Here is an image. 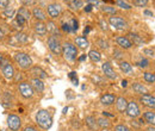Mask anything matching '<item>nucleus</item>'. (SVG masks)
Masks as SVG:
<instances>
[{
    "instance_id": "c85d7f7f",
    "label": "nucleus",
    "mask_w": 155,
    "mask_h": 131,
    "mask_svg": "<svg viewBox=\"0 0 155 131\" xmlns=\"http://www.w3.org/2000/svg\"><path fill=\"white\" fill-rule=\"evenodd\" d=\"M19 16H21L23 18L25 19L26 21H29L30 20V18L32 17V15H31V11L26 7V6H23V7H20L19 10H18V12H17Z\"/></svg>"
},
{
    "instance_id": "b1692460",
    "label": "nucleus",
    "mask_w": 155,
    "mask_h": 131,
    "mask_svg": "<svg viewBox=\"0 0 155 131\" xmlns=\"http://www.w3.org/2000/svg\"><path fill=\"white\" fill-rule=\"evenodd\" d=\"M143 120H144V123L149 124V126H155V112L146 111L143 113Z\"/></svg>"
},
{
    "instance_id": "f8f14e48",
    "label": "nucleus",
    "mask_w": 155,
    "mask_h": 131,
    "mask_svg": "<svg viewBox=\"0 0 155 131\" xmlns=\"http://www.w3.org/2000/svg\"><path fill=\"white\" fill-rule=\"evenodd\" d=\"M101 69H103L104 75H105L107 79H110V80H116L117 79V73L115 72V69H114V67H112V64H111L110 62L103 63Z\"/></svg>"
},
{
    "instance_id": "473e14b6",
    "label": "nucleus",
    "mask_w": 155,
    "mask_h": 131,
    "mask_svg": "<svg viewBox=\"0 0 155 131\" xmlns=\"http://www.w3.org/2000/svg\"><path fill=\"white\" fill-rule=\"evenodd\" d=\"M115 4H116L117 7H120L122 10H131V5L125 1V0H115Z\"/></svg>"
},
{
    "instance_id": "bf43d9fd",
    "label": "nucleus",
    "mask_w": 155,
    "mask_h": 131,
    "mask_svg": "<svg viewBox=\"0 0 155 131\" xmlns=\"http://www.w3.org/2000/svg\"><path fill=\"white\" fill-rule=\"evenodd\" d=\"M2 60H4V55L0 53V64H1V62H2Z\"/></svg>"
},
{
    "instance_id": "f3484780",
    "label": "nucleus",
    "mask_w": 155,
    "mask_h": 131,
    "mask_svg": "<svg viewBox=\"0 0 155 131\" xmlns=\"http://www.w3.org/2000/svg\"><path fill=\"white\" fill-rule=\"evenodd\" d=\"M29 72H30V74L32 75V77H36V79H41V80H43V79H45L48 74L41 68V67H37V66H32L30 69H29Z\"/></svg>"
},
{
    "instance_id": "a211bd4d",
    "label": "nucleus",
    "mask_w": 155,
    "mask_h": 131,
    "mask_svg": "<svg viewBox=\"0 0 155 131\" xmlns=\"http://www.w3.org/2000/svg\"><path fill=\"white\" fill-rule=\"evenodd\" d=\"M31 15H32V17L36 19L37 21H44V20H47V13L41 8V7H34L32 8V11H31Z\"/></svg>"
},
{
    "instance_id": "7c9ffc66",
    "label": "nucleus",
    "mask_w": 155,
    "mask_h": 131,
    "mask_svg": "<svg viewBox=\"0 0 155 131\" xmlns=\"http://www.w3.org/2000/svg\"><path fill=\"white\" fill-rule=\"evenodd\" d=\"M100 10L104 12V13H106V15H110V16H116L117 13V8L116 7H114V6H111V5H103L101 7H100Z\"/></svg>"
},
{
    "instance_id": "20e7f679",
    "label": "nucleus",
    "mask_w": 155,
    "mask_h": 131,
    "mask_svg": "<svg viewBox=\"0 0 155 131\" xmlns=\"http://www.w3.org/2000/svg\"><path fill=\"white\" fill-rule=\"evenodd\" d=\"M0 68H1V74L4 75L5 79L11 80V79L15 77L16 72H15V68H13V66L11 64V62H10L8 58H5V57H4V60H2V62H1V64H0Z\"/></svg>"
},
{
    "instance_id": "cd10ccee",
    "label": "nucleus",
    "mask_w": 155,
    "mask_h": 131,
    "mask_svg": "<svg viewBox=\"0 0 155 131\" xmlns=\"http://www.w3.org/2000/svg\"><path fill=\"white\" fill-rule=\"evenodd\" d=\"M87 56H88V58H90L92 62H99V61L101 60V54H100V51L97 50V49H91V50L88 51Z\"/></svg>"
},
{
    "instance_id": "6ab92c4d",
    "label": "nucleus",
    "mask_w": 155,
    "mask_h": 131,
    "mask_svg": "<svg viewBox=\"0 0 155 131\" xmlns=\"http://www.w3.org/2000/svg\"><path fill=\"white\" fill-rule=\"evenodd\" d=\"M74 44L75 47L81 49V50H85L90 47V42L86 37H82V36H78V37L74 38Z\"/></svg>"
},
{
    "instance_id": "4d7b16f0",
    "label": "nucleus",
    "mask_w": 155,
    "mask_h": 131,
    "mask_svg": "<svg viewBox=\"0 0 155 131\" xmlns=\"http://www.w3.org/2000/svg\"><path fill=\"white\" fill-rule=\"evenodd\" d=\"M90 30H91V28H90V26H87V28H85V30H84V35H87V34L90 32Z\"/></svg>"
},
{
    "instance_id": "39448f33",
    "label": "nucleus",
    "mask_w": 155,
    "mask_h": 131,
    "mask_svg": "<svg viewBox=\"0 0 155 131\" xmlns=\"http://www.w3.org/2000/svg\"><path fill=\"white\" fill-rule=\"evenodd\" d=\"M109 24L114 29L122 30V31L123 30H128V28H129L128 21L123 17H120V16H111V17H109Z\"/></svg>"
},
{
    "instance_id": "412c9836",
    "label": "nucleus",
    "mask_w": 155,
    "mask_h": 131,
    "mask_svg": "<svg viewBox=\"0 0 155 131\" xmlns=\"http://www.w3.org/2000/svg\"><path fill=\"white\" fill-rule=\"evenodd\" d=\"M45 25H47V31L50 32L53 36H56L58 37V32H60V29H58V26L56 25V23L54 20H48L45 23Z\"/></svg>"
},
{
    "instance_id": "052dcab7",
    "label": "nucleus",
    "mask_w": 155,
    "mask_h": 131,
    "mask_svg": "<svg viewBox=\"0 0 155 131\" xmlns=\"http://www.w3.org/2000/svg\"><path fill=\"white\" fill-rule=\"evenodd\" d=\"M63 1H64V2H67V4H69V2H72L73 0H63Z\"/></svg>"
},
{
    "instance_id": "a878e982",
    "label": "nucleus",
    "mask_w": 155,
    "mask_h": 131,
    "mask_svg": "<svg viewBox=\"0 0 155 131\" xmlns=\"http://www.w3.org/2000/svg\"><path fill=\"white\" fill-rule=\"evenodd\" d=\"M15 39L17 41V43H18V45L19 44H28L29 42H30V37H29V35L28 34H25V32H17V35L15 36Z\"/></svg>"
},
{
    "instance_id": "ea45409f",
    "label": "nucleus",
    "mask_w": 155,
    "mask_h": 131,
    "mask_svg": "<svg viewBox=\"0 0 155 131\" xmlns=\"http://www.w3.org/2000/svg\"><path fill=\"white\" fill-rule=\"evenodd\" d=\"M68 76H69V79L72 80L73 85H75V86H78V85H79V80H78V76H77V73H75V72H71Z\"/></svg>"
},
{
    "instance_id": "680f3d73",
    "label": "nucleus",
    "mask_w": 155,
    "mask_h": 131,
    "mask_svg": "<svg viewBox=\"0 0 155 131\" xmlns=\"http://www.w3.org/2000/svg\"><path fill=\"white\" fill-rule=\"evenodd\" d=\"M125 1H130V0H125Z\"/></svg>"
},
{
    "instance_id": "5701e85b",
    "label": "nucleus",
    "mask_w": 155,
    "mask_h": 131,
    "mask_svg": "<svg viewBox=\"0 0 155 131\" xmlns=\"http://www.w3.org/2000/svg\"><path fill=\"white\" fill-rule=\"evenodd\" d=\"M119 68H120V70H122L124 74L131 75L134 73V68H133V66H131L128 61H120V62H119Z\"/></svg>"
},
{
    "instance_id": "8fccbe9b",
    "label": "nucleus",
    "mask_w": 155,
    "mask_h": 131,
    "mask_svg": "<svg viewBox=\"0 0 155 131\" xmlns=\"http://www.w3.org/2000/svg\"><path fill=\"white\" fill-rule=\"evenodd\" d=\"M92 8H93V5H91V4H87V5L84 7L85 12H91V11H92Z\"/></svg>"
},
{
    "instance_id": "49530a36",
    "label": "nucleus",
    "mask_w": 155,
    "mask_h": 131,
    "mask_svg": "<svg viewBox=\"0 0 155 131\" xmlns=\"http://www.w3.org/2000/svg\"><path fill=\"white\" fill-rule=\"evenodd\" d=\"M99 24H100V28H101L103 30H105V31H106V30L109 29V26H107V23H106L105 20H103V19H101V20L99 21Z\"/></svg>"
},
{
    "instance_id": "0eeeda50",
    "label": "nucleus",
    "mask_w": 155,
    "mask_h": 131,
    "mask_svg": "<svg viewBox=\"0 0 155 131\" xmlns=\"http://www.w3.org/2000/svg\"><path fill=\"white\" fill-rule=\"evenodd\" d=\"M18 92H19V94L24 99H30L35 94V91H34V88H32V86H31V84L29 81H21V82H19Z\"/></svg>"
},
{
    "instance_id": "7ed1b4c3",
    "label": "nucleus",
    "mask_w": 155,
    "mask_h": 131,
    "mask_svg": "<svg viewBox=\"0 0 155 131\" xmlns=\"http://www.w3.org/2000/svg\"><path fill=\"white\" fill-rule=\"evenodd\" d=\"M62 55L67 61L74 62L78 57V48L75 47V44L72 42L62 43Z\"/></svg>"
},
{
    "instance_id": "2eb2a0df",
    "label": "nucleus",
    "mask_w": 155,
    "mask_h": 131,
    "mask_svg": "<svg viewBox=\"0 0 155 131\" xmlns=\"http://www.w3.org/2000/svg\"><path fill=\"white\" fill-rule=\"evenodd\" d=\"M116 43L120 49H124V50H128V49H130L133 47L131 41L127 37V36H118L116 38Z\"/></svg>"
},
{
    "instance_id": "f03ea898",
    "label": "nucleus",
    "mask_w": 155,
    "mask_h": 131,
    "mask_svg": "<svg viewBox=\"0 0 155 131\" xmlns=\"http://www.w3.org/2000/svg\"><path fill=\"white\" fill-rule=\"evenodd\" d=\"M13 60L18 64V67L21 68L23 70H29L32 67V64H34L31 56L29 54H26V53H23V51L16 53L13 55Z\"/></svg>"
},
{
    "instance_id": "dca6fc26",
    "label": "nucleus",
    "mask_w": 155,
    "mask_h": 131,
    "mask_svg": "<svg viewBox=\"0 0 155 131\" xmlns=\"http://www.w3.org/2000/svg\"><path fill=\"white\" fill-rule=\"evenodd\" d=\"M116 109L119 113H124L128 107V99L125 97H117L116 99Z\"/></svg>"
},
{
    "instance_id": "37998d69",
    "label": "nucleus",
    "mask_w": 155,
    "mask_h": 131,
    "mask_svg": "<svg viewBox=\"0 0 155 131\" xmlns=\"http://www.w3.org/2000/svg\"><path fill=\"white\" fill-rule=\"evenodd\" d=\"M114 57H115L116 60H120V58L123 57V51H122V50H118V49H115V50H114Z\"/></svg>"
},
{
    "instance_id": "58836bf2",
    "label": "nucleus",
    "mask_w": 155,
    "mask_h": 131,
    "mask_svg": "<svg viewBox=\"0 0 155 131\" xmlns=\"http://www.w3.org/2000/svg\"><path fill=\"white\" fill-rule=\"evenodd\" d=\"M133 1H134V5L137 7H146L149 0H133Z\"/></svg>"
},
{
    "instance_id": "423d86ee",
    "label": "nucleus",
    "mask_w": 155,
    "mask_h": 131,
    "mask_svg": "<svg viewBox=\"0 0 155 131\" xmlns=\"http://www.w3.org/2000/svg\"><path fill=\"white\" fill-rule=\"evenodd\" d=\"M47 44H48L49 50L54 55H62V43L60 42V39L56 36H53V35L49 36Z\"/></svg>"
},
{
    "instance_id": "ddd939ff",
    "label": "nucleus",
    "mask_w": 155,
    "mask_h": 131,
    "mask_svg": "<svg viewBox=\"0 0 155 131\" xmlns=\"http://www.w3.org/2000/svg\"><path fill=\"white\" fill-rule=\"evenodd\" d=\"M117 97L116 94L114 93H104L100 95V104L101 105H104V106H111V105H114L115 104V101H116Z\"/></svg>"
},
{
    "instance_id": "e433bc0d",
    "label": "nucleus",
    "mask_w": 155,
    "mask_h": 131,
    "mask_svg": "<svg viewBox=\"0 0 155 131\" xmlns=\"http://www.w3.org/2000/svg\"><path fill=\"white\" fill-rule=\"evenodd\" d=\"M137 66L140 67V68H147V67H149V60L148 58H146V57H142L138 62H137Z\"/></svg>"
},
{
    "instance_id": "c9c22d12",
    "label": "nucleus",
    "mask_w": 155,
    "mask_h": 131,
    "mask_svg": "<svg viewBox=\"0 0 155 131\" xmlns=\"http://www.w3.org/2000/svg\"><path fill=\"white\" fill-rule=\"evenodd\" d=\"M2 16L5 17V18H13L15 16H16V10L15 8H5L4 10V12H2Z\"/></svg>"
},
{
    "instance_id": "3c124183",
    "label": "nucleus",
    "mask_w": 155,
    "mask_h": 131,
    "mask_svg": "<svg viewBox=\"0 0 155 131\" xmlns=\"http://www.w3.org/2000/svg\"><path fill=\"white\" fill-rule=\"evenodd\" d=\"M143 13H144V16H148V17H153V12H150L149 10H144V11H143Z\"/></svg>"
},
{
    "instance_id": "393cba45",
    "label": "nucleus",
    "mask_w": 155,
    "mask_h": 131,
    "mask_svg": "<svg viewBox=\"0 0 155 131\" xmlns=\"http://www.w3.org/2000/svg\"><path fill=\"white\" fill-rule=\"evenodd\" d=\"M85 122H86V125L91 129L92 131H97L99 128H98V124H97V118L93 117V116H87L85 118Z\"/></svg>"
},
{
    "instance_id": "f257e3e1",
    "label": "nucleus",
    "mask_w": 155,
    "mask_h": 131,
    "mask_svg": "<svg viewBox=\"0 0 155 131\" xmlns=\"http://www.w3.org/2000/svg\"><path fill=\"white\" fill-rule=\"evenodd\" d=\"M53 114L48 110H39L36 113V124L42 130H49L53 125Z\"/></svg>"
},
{
    "instance_id": "aec40b11",
    "label": "nucleus",
    "mask_w": 155,
    "mask_h": 131,
    "mask_svg": "<svg viewBox=\"0 0 155 131\" xmlns=\"http://www.w3.org/2000/svg\"><path fill=\"white\" fill-rule=\"evenodd\" d=\"M30 84L34 88V91L36 93H42L44 91V82L41 80V79H36V77H32L30 80Z\"/></svg>"
},
{
    "instance_id": "5fc2aeb1",
    "label": "nucleus",
    "mask_w": 155,
    "mask_h": 131,
    "mask_svg": "<svg viewBox=\"0 0 155 131\" xmlns=\"http://www.w3.org/2000/svg\"><path fill=\"white\" fill-rule=\"evenodd\" d=\"M122 87H128V80H122Z\"/></svg>"
},
{
    "instance_id": "9b49d317",
    "label": "nucleus",
    "mask_w": 155,
    "mask_h": 131,
    "mask_svg": "<svg viewBox=\"0 0 155 131\" xmlns=\"http://www.w3.org/2000/svg\"><path fill=\"white\" fill-rule=\"evenodd\" d=\"M140 103H141L143 106L148 107V109L155 110V95H153V94L147 93V94L141 95V97H140Z\"/></svg>"
},
{
    "instance_id": "4c0bfd02",
    "label": "nucleus",
    "mask_w": 155,
    "mask_h": 131,
    "mask_svg": "<svg viewBox=\"0 0 155 131\" xmlns=\"http://www.w3.org/2000/svg\"><path fill=\"white\" fill-rule=\"evenodd\" d=\"M15 20H16V21H17V23L19 24V25L21 26V28H24V26L26 25V23H28V21H26V20H25L24 18H23L21 16H19L18 13H17V15L15 16Z\"/></svg>"
},
{
    "instance_id": "72a5a7b5",
    "label": "nucleus",
    "mask_w": 155,
    "mask_h": 131,
    "mask_svg": "<svg viewBox=\"0 0 155 131\" xmlns=\"http://www.w3.org/2000/svg\"><path fill=\"white\" fill-rule=\"evenodd\" d=\"M97 45L99 49H101V50H107L109 49V42H107V39H105V38L100 37L97 39Z\"/></svg>"
},
{
    "instance_id": "9d476101",
    "label": "nucleus",
    "mask_w": 155,
    "mask_h": 131,
    "mask_svg": "<svg viewBox=\"0 0 155 131\" xmlns=\"http://www.w3.org/2000/svg\"><path fill=\"white\" fill-rule=\"evenodd\" d=\"M125 112H127V114L130 118L135 119L137 117H140L141 110H140V107H138V105H137V103H136L135 100H131V101H128V107H127Z\"/></svg>"
},
{
    "instance_id": "de8ad7c7",
    "label": "nucleus",
    "mask_w": 155,
    "mask_h": 131,
    "mask_svg": "<svg viewBox=\"0 0 155 131\" xmlns=\"http://www.w3.org/2000/svg\"><path fill=\"white\" fill-rule=\"evenodd\" d=\"M12 26H13V29H15V30H17V31H20V30L23 29V28L20 26L19 24H18V23H17L15 19H13V21H12Z\"/></svg>"
},
{
    "instance_id": "c03bdc74",
    "label": "nucleus",
    "mask_w": 155,
    "mask_h": 131,
    "mask_svg": "<svg viewBox=\"0 0 155 131\" xmlns=\"http://www.w3.org/2000/svg\"><path fill=\"white\" fill-rule=\"evenodd\" d=\"M143 54H144V55H147V56H149V57H153L155 55L154 50H153V49H148V48L143 49Z\"/></svg>"
},
{
    "instance_id": "79ce46f5",
    "label": "nucleus",
    "mask_w": 155,
    "mask_h": 131,
    "mask_svg": "<svg viewBox=\"0 0 155 131\" xmlns=\"http://www.w3.org/2000/svg\"><path fill=\"white\" fill-rule=\"evenodd\" d=\"M10 5V0H0V10L7 8Z\"/></svg>"
},
{
    "instance_id": "bb28decb",
    "label": "nucleus",
    "mask_w": 155,
    "mask_h": 131,
    "mask_svg": "<svg viewBox=\"0 0 155 131\" xmlns=\"http://www.w3.org/2000/svg\"><path fill=\"white\" fill-rule=\"evenodd\" d=\"M131 90H133L135 93L141 94V95L148 93L147 87H146V86H143V85H142V84H140V82H134V84L131 85Z\"/></svg>"
},
{
    "instance_id": "2f4dec72",
    "label": "nucleus",
    "mask_w": 155,
    "mask_h": 131,
    "mask_svg": "<svg viewBox=\"0 0 155 131\" xmlns=\"http://www.w3.org/2000/svg\"><path fill=\"white\" fill-rule=\"evenodd\" d=\"M68 6H69V8L73 10V11H79L80 8L84 7V2H82V0H73L72 2L68 4Z\"/></svg>"
},
{
    "instance_id": "a18cd8bd",
    "label": "nucleus",
    "mask_w": 155,
    "mask_h": 131,
    "mask_svg": "<svg viewBox=\"0 0 155 131\" xmlns=\"http://www.w3.org/2000/svg\"><path fill=\"white\" fill-rule=\"evenodd\" d=\"M19 1L23 4V6H31L35 4V0H19Z\"/></svg>"
},
{
    "instance_id": "4468645a",
    "label": "nucleus",
    "mask_w": 155,
    "mask_h": 131,
    "mask_svg": "<svg viewBox=\"0 0 155 131\" xmlns=\"http://www.w3.org/2000/svg\"><path fill=\"white\" fill-rule=\"evenodd\" d=\"M34 31H35V34H36L37 36L44 37V36L48 34L45 23H44V21H37V20H36V23L34 24Z\"/></svg>"
},
{
    "instance_id": "13d9d810",
    "label": "nucleus",
    "mask_w": 155,
    "mask_h": 131,
    "mask_svg": "<svg viewBox=\"0 0 155 131\" xmlns=\"http://www.w3.org/2000/svg\"><path fill=\"white\" fill-rule=\"evenodd\" d=\"M147 131H155V126H148Z\"/></svg>"
},
{
    "instance_id": "6e6552de",
    "label": "nucleus",
    "mask_w": 155,
    "mask_h": 131,
    "mask_svg": "<svg viewBox=\"0 0 155 131\" xmlns=\"http://www.w3.org/2000/svg\"><path fill=\"white\" fill-rule=\"evenodd\" d=\"M7 126L11 131H19L21 128V119L19 116L10 113L7 116Z\"/></svg>"
},
{
    "instance_id": "a19ab883",
    "label": "nucleus",
    "mask_w": 155,
    "mask_h": 131,
    "mask_svg": "<svg viewBox=\"0 0 155 131\" xmlns=\"http://www.w3.org/2000/svg\"><path fill=\"white\" fill-rule=\"evenodd\" d=\"M115 131H131L129 129V126L124 125V124H117L115 126Z\"/></svg>"
},
{
    "instance_id": "4be33fe9",
    "label": "nucleus",
    "mask_w": 155,
    "mask_h": 131,
    "mask_svg": "<svg viewBox=\"0 0 155 131\" xmlns=\"http://www.w3.org/2000/svg\"><path fill=\"white\" fill-rule=\"evenodd\" d=\"M97 124H98V128L101 129V130H109V129L112 128L110 120H109L107 118H105V117H100V118H98Z\"/></svg>"
},
{
    "instance_id": "603ef678",
    "label": "nucleus",
    "mask_w": 155,
    "mask_h": 131,
    "mask_svg": "<svg viewBox=\"0 0 155 131\" xmlns=\"http://www.w3.org/2000/svg\"><path fill=\"white\" fill-rule=\"evenodd\" d=\"M103 114H104V117H111V118H112V117H115V114H111V113L106 112V111H104Z\"/></svg>"
},
{
    "instance_id": "1a4fd4ad",
    "label": "nucleus",
    "mask_w": 155,
    "mask_h": 131,
    "mask_svg": "<svg viewBox=\"0 0 155 131\" xmlns=\"http://www.w3.org/2000/svg\"><path fill=\"white\" fill-rule=\"evenodd\" d=\"M47 12H48V16L51 19H58L61 16V12H62V7L60 4L56 2H53V4H49L47 6Z\"/></svg>"
},
{
    "instance_id": "864d4df0",
    "label": "nucleus",
    "mask_w": 155,
    "mask_h": 131,
    "mask_svg": "<svg viewBox=\"0 0 155 131\" xmlns=\"http://www.w3.org/2000/svg\"><path fill=\"white\" fill-rule=\"evenodd\" d=\"M86 57H87V55H86V54H82L81 56L79 57V61H80V62H82V61H85V60H86Z\"/></svg>"
},
{
    "instance_id": "09e8293b",
    "label": "nucleus",
    "mask_w": 155,
    "mask_h": 131,
    "mask_svg": "<svg viewBox=\"0 0 155 131\" xmlns=\"http://www.w3.org/2000/svg\"><path fill=\"white\" fill-rule=\"evenodd\" d=\"M23 131H38V130H37V128L34 126V125H26V126L23 129Z\"/></svg>"
},
{
    "instance_id": "f704fd0d",
    "label": "nucleus",
    "mask_w": 155,
    "mask_h": 131,
    "mask_svg": "<svg viewBox=\"0 0 155 131\" xmlns=\"http://www.w3.org/2000/svg\"><path fill=\"white\" fill-rule=\"evenodd\" d=\"M143 79H144V81L148 82V84H154L155 82V73L146 72V73H143Z\"/></svg>"
},
{
    "instance_id": "6e6d98bb",
    "label": "nucleus",
    "mask_w": 155,
    "mask_h": 131,
    "mask_svg": "<svg viewBox=\"0 0 155 131\" xmlns=\"http://www.w3.org/2000/svg\"><path fill=\"white\" fill-rule=\"evenodd\" d=\"M4 37H5V32H4V31H2V29L0 28V41H1Z\"/></svg>"
},
{
    "instance_id": "c756f323",
    "label": "nucleus",
    "mask_w": 155,
    "mask_h": 131,
    "mask_svg": "<svg viewBox=\"0 0 155 131\" xmlns=\"http://www.w3.org/2000/svg\"><path fill=\"white\" fill-rule=\"evenodd\" d=\"M128 36H129V39L131 41V43H133V45L135 44V45H142L144 42H143V39L141 38V36H138L137 34H134V32H129L128 34Z\"/></svg>"
}]
</instances>
